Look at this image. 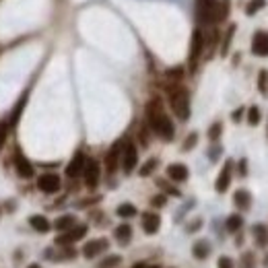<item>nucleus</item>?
<instances>
[{"mask_svg":"<svg viewBox=\"0 0 268 268\" xmlns=\"http://www.w3.org/2000/svg\"><path fill=\"white\" fill-rule=\"evenodd\" d=\"M147 122H149V128L157 134L159 139H163V141H171L173 139V134H175L173 122L163 111V105H161L159 99H151L147 103Z\"/></svg>","mask_w":268,"mask_h":268,"instance_id":"nucleus-1","label":"nucleus"},{"mask_svg":"<svg viewBox=\"0 0 268 268\" xmlns=\"http://www.w3.org/2000/svg\"><path fill=\"white\" fill-rule=\"evenodd\" d=\"M169 103H171L173 114L182 122H186L190 118V93H188V89H184V87L171 89L169 91Z\"/></svg>","mask_w":268,"mask_h":268,"instance_id":"nucleus-2","label":"nucleus"},{"mask_svg":"<svg viewBox=\"0 0 268 268\" xmlns=\"http://www.w3.org/2000/svg\"><path fill=\"white\" fill-rule=\"evenodd\" d=\"M137 163H139V151H137V147H134V143L126 141L122 145V155H120V165H122L124 173L134 171Z\"/></svg>","mask_w":268,"mask_h":268,"instance_id":"nucleus-3","label":"nucleus"},{"mask_svg":"<svg viewBox=\"0 0 268 268\" xmlns=\"http://www.w3.org/2000/svg\"><path fill=\"white\" fill-rule=\"evenodd\" d=\"M205 43H207V41H205L203 31L196 29V31L192 33V41H190V56H188L190 71H194V69H196V64H198L200 56H203V52H205Z\"/></svg>","mask_w":268,"mask_h":268,"instance_id":"nucleus-4","label":"nucleus"},{"mask_svg":"<svg viewBox=\"0 0 268 268\" xmlns=\"http://www.w3.org/2000/svg\"><path fill=\"white\" fill-rule=\"evenodd\" d=\"M87 225H75V227H71L69 231H62L58 237H56V245L58 248H66V245H71V243H75V241H79V239H83L85 235H87Z\"/></svg>","mask_w":268,"mask_h":268,"instance_id":"nucleus-5","label":"nucleus"},{"mask_svg":"<svg viewBox=\"0 0 268 268\" xmlns=\"http://www.w3.org/2000/svg\"><path fill=\"white\" fill-rule=\"evenodd\" d=\"M219 0H196V15L200 23H215Z\"/></svg>","mask_w":268,"mask_h":268,"instance_id":"nucleus-6","label":"nucleus"},{"mask_svg":"<svg viewBox=\"0 0 268 268\" xmlns=\"http://www.w3.org/2000/svg\"><path fill=\"white\" fill-rule=\"evenodd\" d=\"M13 161H15V169H17V175H19V177H23V180H29V177H33L35 169H33L31 161H29V159H27L25 155L21 153L19 149L15 151V157H13Z\"/></svg>","mask_w":268,"mask_h":268,"instance_id":"nucleus-7","label":"nucleus"},{"mask_svg":"<svg viewBox=\"0 0 268 268\" xmlns=\"http://www.w3.org/2000/svg\"><path fill=\"white\" fill-rule=\"evenodd\" d=\"M62 182H60V175L58 173H41L37 177V188L46 194H56L60 190Z\"/></svg>","mask_w":268,"mask_h":268,"instance_id":"nucleus-8","label":"nucleus"},{"mask_svg":"<svg viewBox=\"0 0 268 268\" xmlns=\"http://www.w3.org/2000/svg\"><path fill=\"white\" fill-rule=\"evenodd\" d=\"M99 163L95 161V159H87V163H85V169H83V177H85V186L87 188H97V184H99Z\"/></svg>","mask_w":268,"mask_h":268,"instance_id":"nucleus-9","label":"nucleus"},{"mask_svg":"<svg viewBox=\"0 0 268 268\" xmlns=\"http://www.w3.org/2000/svg\"><path fill=\"white\" fill-rule=\"evenodd\" d=\"M109 248V241L105 239V237H99V239H91V241H87L85 245H83V256L85 258H95V256H99V254H103L105 250Z\"/></svg>","mask_w":268,"mask_h":268,"instance_id":"nucleus-10","label":"nucleus"},{"mask_svg":"<svg viewBox=\"0 0 268 268\" xmlns=\"http://www.w3.org/2000/svg\"><path fill=\"white\" fill-rule=\"evenodd\" d=\"M122 141H118V143H114V147H111L109 151H107V155H105V169L109 171V173H114L116 169H118V165H120V155H122Z\"/></svg>","mask_w":268,"mask_h":268,"instance_id":"nucleus-11","label":"nucleus"},{"mask_svg":"<svg viewBox=\"0 0 268 268\" xmlns=\"http://www.w3.org/2000/svg\"><path fill=\"white\" fill-rule=\"evenodd\" d=\"M231 169H233V163L227 161L225 165H223V169L219 171V177H217V182H215V190H217L219 194L227 192V188H229V184H231Z\"/></svg>","mask_w":268,"mask_h":268,"instance_id":"nucleus-12","label":"nucleus"},{"mask_svg":"<svg viewBox=\"0 0 268 268\" xmlns=\"http://www.w3.org/2000/svg\"><path fill=\"white\" fill-rule=\"evenodd\" d=\"M85 163H87V157H85V153H75V157L71 159V163L66 165V175L69 177H79L83 175V169H85Z\"/></svg>","mask_w":268,"mask_h":268,"instance_id":"nucleus-13","label":"nucleus"},{"mask_svg":"<svg viewBox=\"0 0 268 268\" xmlns=\"http://www.w3.org/2000/svg\"><path fill=\"white\" fill-rule=\"evenodd\" d=\"M252 52L256 56H268V31H256L252 37Z\"/></svg>","mask_w":268,"mask_h":268,"instance_id":"nucleus-14","label":"nucleus"},{"mask_svg":"<svg viewBox=\"0 0 268 268\" xmlns=\"http://www.w3.org/2000/svg\"><path fill=\"white\" fill-rule=\"evenodd\" d=\"M159 227H161V217L157 213H151L149 211V213L143 215V229H145V233L153 235V233L159 231Z\"/></svg>","mask_w":268,"mask_h":268,"instance_id":"nucleus-15","label":"nucleus"},{"mask_svg":"<svg viewBox=\"0 0 268 268\" xmlns=\"http://www.w3.org/2000/svg\"><path fill=\"white\" fill-rule=\"evenodd\" d=\"M188 175H190V171H188V167L184 163H171V165H167V177H169L171 182H186Z\"/></svg>","mask_w":268,"mask_h":268,"instance_id":"nucleus-16","label":"nucleus"},{"mask_svg":"<svg viewBox=\"0 0 268 268\" xmlns=\"http://www.w3.org/2000/svg\"><path fill=\"white\" fill-rule=\"evenodd\" d=\"M29 225H31L37 233H48V231L52 229L50 221H48L46 217H41V215H33V217H29Z\"/></svg>","mask_w":268,"mask_h":268,"instance_id":"nucleus-17","label":"nucleus"},{"mask_svg":"<svg viewBox=\"0 0 268 268\" xmlns=\"http://www.w3.org/2000/svg\"><path fill=\"white\" fill-rule=\"evenodd\" d=\"M77 225V219L73 217V215H62V217H58L56 221H54V229H58L60 233L62 231H69L71 227H75Z\"/></svg>","mask_w":268,"mask_h":268,"instance_id":"nucleus-18","label":"nucleus"},{"mask_svg":"<svg viewBox=\"0 0 268 268\" xmlns=\"http://www.w3.org/2000/svg\"><path fill=\"white\" fill-rule=\"evenodd\" d=\"M233 203H235L237 209H250V205H252V194L248 190H237L233 194Z\"/></svg>","mask_w":268,"mask_h":268,"instance_id":"nucleus-19","label":"nucleus"},{"mask_svg":"<svg viewBox=\"0 0 268 268\" xmlns=\"http://www.w3.org/2000/svg\"><path fill=\"white\" fill-rule=\"evenodd\" d=\"M192 254H194V258H198V260H207V256L211 254V245H209V241H205V239L196 241V243L192 245Z\"/></svg>","mask_w":268,"mask_h":268,"instance_id":"nucleus-20","label":"nucleus"},{"mask_svg":"<svg viewBox=\"0 0 268 268\" xmlns=\"http://www.w3.org/2000/svg\"><path fill=\"white\" fill-rule=\"evenodd\" d=\"M114 237L122 243V245H126L130 239H132V227L128 225V223H122V225H118L116 227V231H114Z\"/></svg>","mask_w":268,"mask_h":268,"instance_id":"nucleus-21","label":"nucleus"},{"mask_svg":"<svg viewBox=\"0 0 268 268\" xmlns=\"http://www.w3.org/2000/svg\"><path fill=\"white\" fill-rule=\"evenodd\" d=\"M229 7H231V3H229V0H219V3H217L215 23H223V21L227 19V15H229Z\"/></svg>","mask_w":268,"mask_h":268,"instance_id":"nucleus-22","label":"nucleus"},{"mask_svg":"<svg viewBox=\"0 0 268 268\" xmlns=\"http://www.w3.org/2000/svg\"><path fill=\"white\" fill-rule=\"evenodd\" d=\"M254 239H256V243L260 245V248H264V245H268V229L264 227V225H254Z\"/></svg>","mask_w":268,"mask_h":268,"instance_id":"nucleus-23","label":"nucleus"},{"mask_svg":"<svg viewBox=\"0 0 268 268\" xmlns=\"http://www.w3.org/2000/svg\"><path fill=\"white\" fill-rule=\"evenodd\" d=\"M241 225H243L241 215H229V217H227V221H225V227H227V231H229V233L239 231V229H241Z\"/></svg>","mask_w":268,"mask_h":268,"instance_id":"nucleus-24","label":"nucleus"},{"mask_svg":"<svg viewBox=\"0 0 268 268\" xmlns=\"http://www.w3.org/2000/svg\"><path fill=\"white\" fill-rule=\"evenodd\" d=\"M116 213H118V217H122V219H130V217L137 215V207L130 205V203H124V205H120V207L116 209Z\"/></svg>","mask_w":268,"mask_h":268,"instance_id":"nucleus-25","label":"nucleus"},{"mask_svg":"<svg viewBox=\"0 0 268 268\" xmlns=\"http://www.w3.org/2000/svg\"><path fill=\"white\" fill-rule=\"evenodd\" d=\"M25 103H27V95H23V97H21V99H19V103L15 105V109H13V118L9 120V124H11V126H15V124L19 122V116H21V109H23V107H25Z\"/></svg>","mask_w":268,"mask_h":268,"instance_id":"nucleus-26","label":"nucleus"},{"mask_svg":"<svg viewBox=\"0 0 268 268\" xmlns=\"http://www.w3.org/2000/svg\"><path fill=\"white\" fill-rule=\"evenodd\" d=\"M233 33H235V25H231V27L227 29L225 39H223V46H221V54H223V56H227V52H229V46H231V41H233Z\"/></svg>","mask_w":268,"mask_h":268,"instance_id":"nucleus-27","label":"nucleus"},{"mask_svg":"<svg viewBox=\"0 0 268 268\" xmlns=\"http://www.w3.org/2000/svg\"><path fill=\"white\" fill-rule=\"evenodd\" d=\"M266 7V0H250L248 3V7H245V15H256L258 11H262Z\"/></svg>","mask_w":268,"mask_h":268,"instance_id":"nucleus-28","label":"nucleus"},{"mask_svg":"<svg viewBox=\"0 0 268 268\" xmlns=\"http://www.w3.org/2000/svg\"><path fill=\"white\" fill-rule=\"evenodd\" d=\"M9 132H11V124H9V120H3V122H0V151H3L5 145H7Z\"/></svg>","mask_w":268,"mask_h":268,"instance_id":"nucleus-29","label":"nucleus"},{"mask_svg":"<svg viewBox=\"0 0 268 268\" xmlns=\"http://www.w3.org/2000/svg\"><path fill=\"white\" fill-rule=\"evenodd\" d=\"M120 262H122V256L114 254V256H107V258H103V260L97 264V268H114V266H118Z\"/></svg>","mask_w":268,"mask_h":268,"instance_id":"nucleus-30","label":"nucleus"},{"mask_svg":"<svg viewBox=\"0 0 268 268\" xmlns=\"http://www.w3.org/2000/svg\"><path fill=\"white\" fill-rule=\"evenodd\" d=\"M245 116H248V124L250 126H258L260 124V109H258V105H252L248 111H245Z\"/></svg>","mask_w":268,"mask_h":268,"instance_id":"nucleus-31","label":"nucleus"},{"mask_svg":"<svg viewBox=\"0 0 268 268\" xmlns=\"http://www.w3.org/2000/svg\"><path fill=\"white\" fill-rule=\"evenodd\" d=\"M157 165H159V161L155 159V157H151V159H149V161H147V163L141 167V171H139V173H141L143 177H147V175H151L155 169H157Z\"/></svg>","mask_w":268,"mask_h":268,"instance_id":"nucleus-32","label":"nucleus"},{"mask_svg":"<svg viewBox=\"0 0 268 268\" xmlns=\"http://www.w3.org/2000/svg\"><path fill=\"white\" fill-rule=\"evenodd\" d=\"M221 132H223V126H221V122H215V124L209 128V139H211V141H219Z\"/></svg>","mask_w":268,"mask_h":268,"instance_id":"nucleus-33","label":"nucleus"},{"mask_svg":"<svg viewBox=\"0 0 268 268\" xmlns=\"http://www.w3.org/2000/svg\"><path fill=\"white\" fill-rule=\"evenodd\" d=\"M258 89L262 93H266V89H268V71H260L258 75Z\"/></svg>","mask_w":268,"mask_h":268,"instance_id":"nucleus-34","label":"nucleus"},{"mask_svg":"<svg viewBox=\"0 0 268 268\" xmlns=\"http://www.w3.org/2000/svg\"><path fill=\"white\" fill-rule=\"evenodd\" d=\"M196 141H198V134H196V132H192V134H190V137H188V139L184 141V145H182V149H184V151H190V149H194V145H196Z\"/></svg>","mask_w":268,"mask_h":268,"instance_id":"nucleus-35","label":"nucleus"},{"mask_svg":"<svg viewBox=\"0 0 268 268\" xmlns=\"http://www.w3.org/2000/svg\"><path fill=\"white\" fill-rule=\"evenodd\" d=\"M217 268H235V266H233V260L229 256H221L217 262Z\"/></svg>","mask_w":268,"mask_h":268,"instance_id":"nucleus-36","label":"nucleus"},{"mask_svg":"<svg viewBox=\"0 0 268 268\" xmlns=\"http://www.w3.org/2000/svg\"><path fill=\"white\" fill-rule=\"evenodd\" d=\"M241 268H254V256L248 252V254H243L241 258Z\"/></svg>","mask_w":268,"mask_h":268,"instance_id":"nucleus-37","label":"nucleus"},{"mask_svg":"<svg viewBox=\"0 0 268 268\" xmlns=\"http://www.w3.org/2000/svg\"><path fill=\"white\" fill-rule=\"evenodd\" d=\"M182 75H184V71H182V69H171V71H167V79H173V81L182 79Z\"/></svg>","mask_w":268,"mask_h":268,"instance_id":"nucleus-38","label":"nucleus"},{"mask_svg":"<svg viewBox=\"0 0 268 268\" xmlns=\"http://www.w3.org/2000/svg\"><path fill=\"white\" fill-rule=\"evenodd\" d=\"M151 205H153V207H163V205H165V196H163V194L155 196V198L151 200Z\"/></svg>","mask_w":268,"mask_h":268,"instance_id":"nucleus-39","label":"nucleus"},{"mask_svg":"<svg viewBox=\"0 0 268 268\" xmlns=\"http://www.w3.org/2000/svg\"><path fill=\"white\" fill-rule=\"evenodd\" d=\"M243 114H245V107H237V109L233 111V116H231V118H233V122H239Z\"/></svg>","mask_w":268,"mask_h":268,"instance_id":"nucleus-40","label":"nucleus"},{"mask_svg":"<svg viewBox=\"0 0 268 268\" xmlns=\"http://www.w3.org/2000/svg\"><path fill=\"white\" fill-rule=\"evenodd\" d=\"M159 186H161L163 190H167L171 196H180V190H175V188H171V186H167V184H163V182H159Z\"/></svg>","mask_w":268,"mask_h":268,"instance_id":"nucleus-41","label":"nucleus"},{"mask_svg":"<svg viewBox=\"0 0 268 268\" xmlns=\"http://www.w3.org/2000/svg\"><path fill=\"white\" fill-rule=\"evenodd\" d=\"M245 173H248V161L241 159L239 161V175H245Z\"/></svg>","mask_w":268,"mask_h":268,"instance_id":"nucleus-42","label":"nucleus"},{"mask_svg":"<svg viewBox=\"0 0 268 268\" xmlns=\"http://www.w3.org/2000/svg\"><path fill=\"white\" fill-rule=\"evenodd\" d=\"M132 268H147V264H145V262H137V264H134Z\"/></svg>","mask_w":268,"mask_h":268,"instance_id":"nucleus-43","label":"nucleus"},{"mask_svg":"<svg viewBox=\"0 0 268 268\" xmlns=\"http://www.w3.org/2000/svg\"><path fill=\"white\" fill-rule=\"evenodd\" d=\"M27 268H41V266H39V264H29Z\"/></svg>","mask_w":268,"mask_h":268,"instance_id":"nucleus-44","label":"nucleus"},{"mask_svg":"<svg viewBox=\"0 0 268 268\" xmlns=\"http://www.w3.org/2000/svg\"><path fill=\"white\" fill-rule=\"evenodd\" d=\"M147 268H159V266H147Z\"/></svg>","mask_w":268,"mask_h":268,"instance_id":"nucleus-45","label":"nucleus"}]
</instances>
